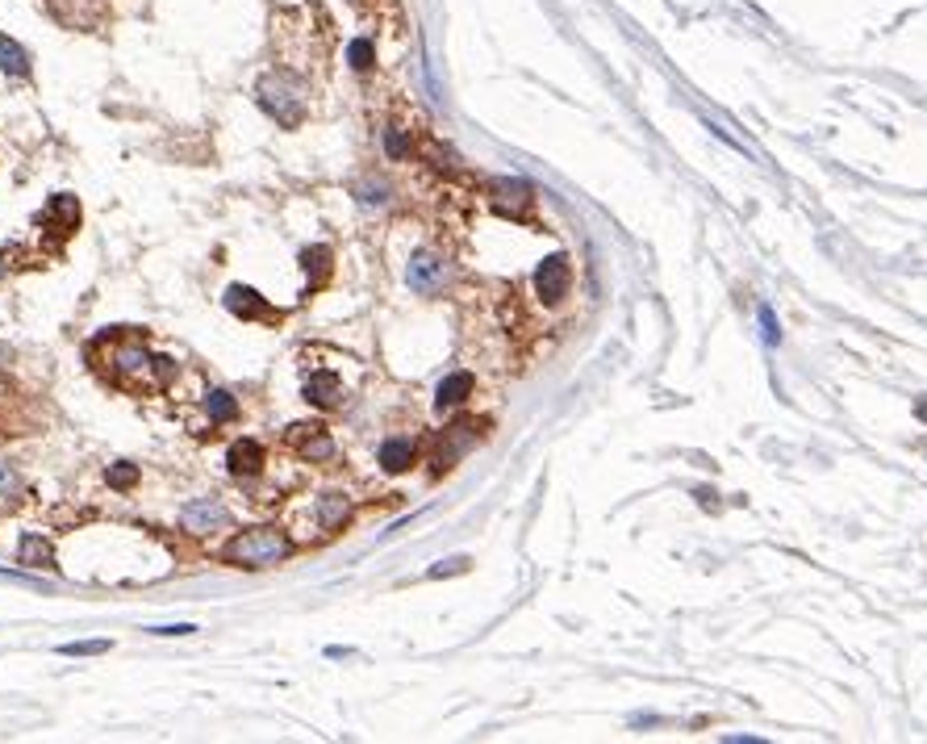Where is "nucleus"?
<instances>
[{"instance_id": "obj_1", "label": "nucleus", "mask_w": 927, "mask_h": 744, "mask_svg": "<svg viewBox=\"0 0 927 744\" xmlns=\"http://www.w3.org/2000/svg\"><path fill=\"white\" fill-rule=\"evenodd\" d=\"M101 343L109 347V360L101 364V372L109 377V385L126 389V393H155L176 377L172 360H159L147 352V343L138 335H101Z\"/></svg>"}, {"instance_id": "obj_2", "label": "nucleus", "mask_w": 927, "mask_h": 744, "mask_svg": "<svg viewBox=\"0 0 927 744\" xmlns=\"http://www.w3.org/2000/svg\"><path fill=\"white\" fill-rule=\"evenodd\" d=\"M293 552V540L284 536L280 527H251V531H239L226 548L222 556L230 565H239V569H268L276 561H284V556Z\"/></svg>"}, {"instance_id": "obj_3", "label": "nucleus", "mask_w": 927, "mask_h": 744, "mask_svg": "<svg viewBox=\"0 0 927 744\" xmlns=\"http://www.w3.org/2000/svg\"><path fill=\"white\" fill-rule=\"evenodd\" d=\"M259 101H264V109L276 113V122L289 126V130H297L301 118H305V97H301V88L289 76H268L264 84H259Z\"/></svg>"}, {"instance_id": "obj_4", "label": "nucleus", "mask_w": 927, "mask_h": 744, "mask_svg": "<svg viewBox=\"0 0 927 744\" xmlns=\"http://www.w3.org/2000/svg\"><path fill=\"white\" fill-rule=\"evenodd\" d=\"M180 527L188 536H213V531L230 527V510L218 498H193L180 510Z\"/></svg>"}, {"instance_id": "obj_5", "label": "nucleus", "mask_w": 927, "mask_h": 744, "mask_svg": "<svg viewBox=\"0 0 927 744\" xmlns=\"http://www.w3.org/2000/svg\"><path fill=\"white\" fill-rule=\"evenodd\" d=\"M406 281H410V289H414V293H422V297L439 293V289H443V281H447V264H443V255H435V251H418L414 260H410Z\"/></svg>"}, {"instance_id": "obj_6", "label": "nucleus", "mask_w": 927, "mask_h": 744, "mask_svg": "<svg viewBox=\"0 0 927 744\" xmlns=\"http://www.w3.org/2000/svg\"><path fill=\"white\" fill-rule=\"evenodd\" d=\"M38 226H46V230H51V235H59V239H71V235L80 230V201L67 197V193L51 197V201H46V209L38 214Z\"/></svg>"}, {"instance_id": "obj_7", "label": "nucleus", "mask_w": 927, "mask_h": 744, "mask_svg": "<svg viewBox=\"0 0 927 744\" xmlns=\"http://www.w3.org/2000/svg\"><path fill=\"white\" fill-rule=\"evenodd\" d=\"M568 285H573V268H568L564 255H548V260L539 264L535 272V293L548 301V306H556V301L568 293Z\"/></svg>"}, {"instance_id": "obj_8", "label": "nucleus", "mask_w": 927, "mask_h": 744, "mask_svg": "<svg viewBox=\"0 0 927 744\" xmlns=\"http://www.w3.org/2000/svg\"><path fill=\"white\" fill-rule=\"evenodd\" d=\"M226 310L230 314H239V318H251V322H280L284 314L280 310H272L264 297H259L255 289H247V285H230V293H226Z\"/></svg>"}, {"instance_id": "obj_9", "label": "nucleus", "mask_w": 927, "mask_h": 744, "mask_svg": "<svg viewBox=\"0 0 927 744\" xmlns=\"http://www.w3.org/2000/svg\"><path fill=\"white\" fill-rule=\"evenodd\" d=\"M289 444L297 448L301 460H330L335 456V439L326 435V427H289Z\"/></svg>"}, {"instance_id": "obj_10", "label": "nucleus", "mask_w": 927, "mask_h": 744, "mask_svg": "<svg viewBox=\"0 0 927 744\" xmlns=\"http://www.w3.org/2000/svg\"><path fill=\"white\" fill-rule=\"evenodd\" d=\"M305 402H314L318 410L343 406V381L335 372H314V377H305Z\"/></svg>"}, {"instance_id": "obj_11", "label": "nucleus", "mask_w": 927, "mask_h": 744, "mask_svg": "<svg viewBox=\"0 0 927 744\" xmlns=\"http://www.w3.org/2000/svg\"><path fill=\"white\" fill-rule=\"evenodd\" d=\"M226 464H230L234 477H259V473H264V448H259L255 439H239V444L230 448Z\"/></svg>"}, {"instance_id": "obj_12", "label": "nucleus", "mask_w": 927, "mask_h": 744, "mask_svg": "<svg viewBox=\"0 0 927 744\" xmlns=\"http://www.w3.org/2000/svg\"><path fill=\"white\" fill-rule=\"evenodd\" d=\"M468 393H472V372H451V377L439 381L435 389V406L439 410H456L468 402Z\"/></svg>"}, {"instance_id": "obj_13", "label": "nucleus", "mask_w": 927, "mask_h": 744, "mask_svg": "<svg viewBox=\"0 0 927 744\" xmlns=\"http://www.w3.org/2000/svg\"><path fill=\"white\" fill-rule=\"evenodd\" d=\"M410 464H414V439L393 435V439L380 444V469H385V473H406Z\"/></svg>"}, {"instance_id": "obj_14", "label": "nucleus", "mask_w": 927, "mask_h": 744, "mask_svg": "<svg viewBox=\"0 0 927 744\" xmlns=\"http://www.w3.org/2000/svg\"><path fill=\"white\" fill-rule=\"evenodd\" d=\"M314 510H318V527L322 531H339L347 523V515H351V502L343 494H322Z\"/></svg>"}, {"instance_id": "obj_15", "label": "nucleus", "mask_w": 927, "mask_h": 744, "mask_svg": "<svg viewBox=\"0 0 927 744\" xmlns=\"http://www.w3.org/2000/svg\"><path fill=\"white\" fill-rule=\"evenodd\" d=\"M17 561L26 565V569H51L55 565V552H51V544H46L42 536H21Z\"/></svg>"}, {"instance_id": "obj_16", "label": "nucleus", "mask_w": 927, "mask_h": 744, "mask_svg": "<svg viewBox=\"0 0 927 744\" xmlns=\"http://www.w3.org/2000/svg\"><path fill=\"white\" fill-rule=\"evenodd\" d=\"M330 247H309L305 255H301V264H305V276H309V289H322L326 281H330Z\"/></svg>"}, {"instance_id": "obj_17", "label": "nucleus", "mask_w": 927, "mask_h": 744, "mask_svg": "<svg viewBox=\"0 0 927 744\" xmlns=\"http://www.w3.org/2000/svg\"><path fill=\"white\" fill-rule=\"evenodd\" d=\"M0 72H9V76H30V55L21 51L13 38H5V34H0Z\"/></svg>"}, {"instance_id": "obj_18", "label": "nucleus", "mask_w": 927, "mask_h": 744, "mask_svg": "<svg viewBox=\"0 0 927 744\" xmlns=\"http://www.w3.org/2000/svg\"><path fill=\"white\" fill-rule=\"evenodd\" d=\"M205 410H209L213 423H234V418H239V402H234L226 389H213L209 402H205Z\"/></svg>"}, {"instance_id": "obj_19", "label": "nucleus", "mask_w": 927, "mask_h": 744, "mask_svg": "<svg viewBox=\"0 0 927 744\" xmlns=\"http://www.w3.org/2000/svg\"><path fill=\"white\" fill-rule=\"evenodd\" d=\"M347 63L355 67V72H368V67L376 63V46H372L368 38H355V42L347 46Z\"/></svg>"}, {"instance_id": "obj_20", "label": "nucleus", "mask_w": 927, "mask_h": 744, "mask_svg": "<svg viewBox=\"0 0 927 744\" xmlns=\"http://www.w3.org/2000/svg\"><path fill=\"white\" fill-rule=\"evenodd\" d=\"M21 494H26V485H21V477L9 469V464H0V502H17Z\"/></svg>"}, {"instance_id": "obj_21", "label": "nucleus", "mask_w": 927, "mask_h": 744, "mask_svg": "<svg viewBox=\"0 0 927 744\" xmlns=\"http://www.w3.org/2000/svg\"><path fill=\"white\" fill-rule=\"evenodd\" d=\"M59 653H63V657H97V653H109V640H80V644H63Z\"/></svg>"}, {"instance_id": "obj_22", "label": "nucleus", "mask_w": 927, "mask_h": 744, "mask_svg": "<svg viewBox=\"0 0 927 744\" xmlns=\"http://www.w3.org/2000/svg\"><path fill=\"white\" fill-rule=\"evenodd\" d=\"M134 481H138L134 464H117V469H109V485H113V490H130Z\"/></svg>"}, {"instance_id": "obj_23", "label": "nucleus", "mask_w": 927, "mask_h": 744, "mask_svg": "<svg viewBox=\"0 0 927 744\" xmlns=\"http://www.w3.org/2000/svg\"><path fill=\"white\" fill-rule=\"evenodd\" d=\"M385 147H389V155H393V159H406V155H410V143H406V138H401L397 130H389V134H385Z\"/></svg>"}, {"instance_id": "obj_24", "label": "nucleus", "mask_w": 927, "mask_h": 744, "mask_svg": "<svg viewBox=\"0 0 927 744\" xmlns=\"http://www.w3.org/2000/svg\"><path fill=\"white\" fill-rule=\"evenodd\" d=\"M760 318H765V335H769V343H777V339H781V331H777V318H773V310L765 306V310H760Z\"/></svg>"}, {"instance_id": "obj_25", "label": "nucleus", "mask_w": 927, "mask_h": 744, "mask_svg": "<svg viewBox=\"0 0 927 744\" xmlns=\"http://www.w3.org/2000/svg\"><path fill=\"white\" fill-rule=\"evenodd\" d=\"M919 418H923V423H927V402H919Z\"/></svg>"}, {"instance_id": "obj_26", "label": "nucleus", "mask_w": 927, "mask_h": 744, "mask_svg": "<svg viewBox=\"0 0 927 744\" xmlns=\"http://www.w3.org/2000/svg\"><path fill=\"white\" fill-rule=\"evenodd\" d=\"M0 276H5V255H0Z\"/></svg>"}]
</instances>
